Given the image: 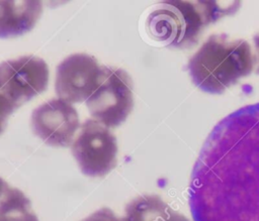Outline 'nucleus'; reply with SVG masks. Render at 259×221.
<instances>
[{"instance_id":"1","label":"nucleus","mask_w":259,"mask_h":221,"mask_svg":"<svg viewBox=\"0 0 259 221\" xmlns=\"http://www.w3.org/2000/svg\"><path fill=\"white\" fill-rule=\"evenodd\" d=\"M193 221H259V103L215 124L188 188Z\"/></svg>"},{"instance_id":"2","label":"nucleus","mask_w":259,"mask_h":221,"mask_svg":"<svg viewBox=\"0 0 259 221\" xmlns=\"http://www.w3.org/2000/svg\"><path fill=\"white\" fill-rule=\"evenodd\" d=\"M251 49L246 40L211 35L188 62L193 83L207 93L224 92L252 72L255 60Z\"/></svg>"},{"instance_id":"3","label":"nucleus","mask_w":259,"mask_h":221,"mask_svg":"<svg viewBox=\"0 0 259 221\" xmlns=\"http://www.w3.org/2000/svg\"><path fill=\"white\" fill-rule=\"evenodd\" d=\"M236 5L239 3L221 7L217 2H162L148 15L146 30L155 41L164 45L184 46L195 41L208 23L234 11Z\"/></svg>"},{"instance_id":"4","label":"nucleus","mask_w":259,"mask_h":221,"mask_svg":"<svg viewBox=\"0 0 259 221\" xmlns=\"http://www.w3.org/2000/svg\"><path fill=\"white\" fill-rule=\"evenodd\" d=\"M48 83V65L37 57L24 56L0 64V101L12 112L44 92Z\"/></svg>"},{"instance_id":"5","label":"nucleus","mask_w":259,"mask_h":221,"mask_svg":"<svg viewBox=\"0 0 259 221\" xmlns=\"http://www.w3.org/2000/svg\"><path fill=\"white\" fill-rule=\"evenodd\" d=\"M72 153L84 175L91 178L103 177L116 164V138L108 127L88 119L82 123L72 143Z\"/></svg>"},{"instance_id":"6","label":"nucleus","mask_w":259,"mask_h":221,"mask_svg":"<svg viewBox=\"0 0 259 221\" xmlns=\"http://www.w3.org/2000/svg\"><path fill=\"white\" fill-rule=\"evenodd\" d=\"M94 120L106 127L120 125L133 109V85L126 72L105 68V77L86 100Z\"/></svg>"},{"instance_id":"7","label":"nucleus","mask_w":259,"mask_h":221,"mask_svg":"<svg viewBox=\"0 0 259 221\" xmlns=\"http://www.w3.org/2000/svg\"><path fill=\"white\" fill-rule=\"evenodd\" d=\"M105 77V67L86 53L67 57L57 67L56 93L59 99L69 103L87 100Z\"/></svg>"},{"instance_id":"8","label":"nucleus","mask_w":259,"mask_h":221,"mask_svg":"<svg viewBox=\"0 0 259 221\" xmlns=\"http://www.w3.org/2000/svg\"><path fill=\"white\" fill-rule=\"evenodd\" d=\"M31 128L47 144L67 147L79 128L77 110L62 99L49 100L32 111Z\"/></svg>"},{"instance_id":"9","label":"nucleus","mask_w":259,"mask_h":221,"mask_svg":"<svg viewBox=\"0 0 259 221\" xmlns=\"http://www.w3.org/2000/svg\"><path fill=\"white\" fill-rule=\"evenodd\" d=\"M42 11L40 1H0V37L29 31Z\"/></svg>"},{"instance_id":"10","label":"nucleus","mask_w":259,"mask_h":221,"mask_svg":"<svg viewBox=\"0 0 259 221\" xmlns=\"http://www.w3.org/2000/svg\"><path fill=\"white\" fill-rule=\"evenodd\" d=\"M173 209L158 195H142L125 208L124 221H166Z\"/></svg>"},{"instance_id":"11","label":"nucleus","mask_w":259,"mask_h":221,"mask_svg":"<svg viewBox=\"0 0 259 221\" xmlns=\"http://www.w3.org/2000/svg\"><path fill=\"white\" fill-rule=\"evenodd\" d=\"M0 221H38L30 201L18 189L9 188L0 199Z\"/></svg>"},{"instance_id":"12","label":"nucleus","mask_w":259,"mask_h":221,"mask_svg":"<svg viewBox=\"0 0 259 221\" xmlns=\"http://www.w3.org/2000/svg\"><path fill=\"white\" fill-rule=\"evenodd\" d=\"M81 221H124V219L117 217L113 211L108 208H101Z\"/></svg>"},{"instance_id":"13","label":"nucleus","mask_w":259,"mask_h":221,"mask_svg":"<svg viewBox=\"0 0 259 221\" xmlns=\"http://www.w3.org/2000/svg\"><path fill=\"white\" fill-rule=\"evenodd\" d=\"M11 113H12V111L0 101V134L4 131L6 122H7V118Z\"/></svg>"},{"instance_id":"14","label":"nucleus","mask_w":259,"mask_h":221,"mask_svg":"<svg viewBox=\"0 0 259 221\" xmlns=\"http://www.w3.org/2000/svg\"><path fill=\"white\" fill-rule=\"evenodd\" d=\"M166 221H190L187 217H185L184 215L173 211V213L170 215V217L166 220Z\"/></svg>"},{"instance_id":"15","label":"nucleus","mask_w":259,"mask_h":221,"mask_svg":"<svg viewBox=\"0 0 259 221\" xmlns=\"http://www.w3.org/2000/svg\"><path fill=\"white\" fill-rule=\"evenodd\" d=\"M9 189L8 185L6 184V182L0 177V199L4 196V194L6 193V191Z\"/></svg>"},{"instance_id":"16","label":"nucleus","mask_w":259,"mask_h":221,"mask_svg":"<svg viewBox=\"0 0 259 221\" xmlns=\"http://www.w3.org/2000/svg\"><path fill=\"white\" fill-rule=\"evenodd\" d=\"M254 43L256 47V53H257V59H258V67H257V72L259 73V33L254 37Z\"/></svg>"}]
</instances>
